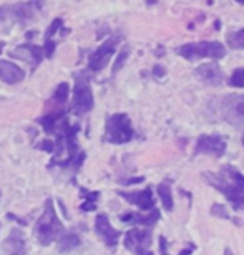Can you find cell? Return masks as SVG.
Wrapping results in <instances>:
<instances>
[{
  "label": "cell",
  "mask_w": 244,
  "mask_h": 255,
  "mask_svg": "<svg viewBox=\"0 0 244 255\" xmlns=\"http://www.w3.org/2000/svg\"><path fill=\"white\" fill-rule=\"evenodd\" d=\"M205 179L231 202L233 209H244V176L236 167L225 166L220 172H205Z\"/></svg>",
  "instance_id": "1"
},
{
  "label": "cell",
  "mask_w": 244,
  "mask_h": 255,
  "mask_svg": "<svg viewBox=\"0 0 244 255\" xmlns=\"http://www.w3.org/2000/svg\"><path fill=\"white\" fill-rule=\"evenodd\" d=\"M65 232L63 224L60 222V219L57 217L55 212L53 201L47 199L45 202V211L40 216V219L35 224V237L42 246H50L52 242L58 241L62 237V234Z\"/></svg>",
  "instance_id": "2"
},
{
  "label": "cell",
  "mask_w": 244,
  "mask_h": 255,
  "mask_svg": "<svg viewBox=\"0 0 244 255\" xmlns=\"http://www.w3.org/2000/svg\"><path fill=\"white\" fill-rule=\"evenodd\" d=\"M90 71V70H88ZM88 71L81 70L77 71L75 76V88H73V101L72 110L75 115H86L88 111L93 110V91H91L90 85V75Z\"/></svg>",
  "instance_id": "3"
},
{
  "label": "cell",
  "mask_w": 244,
  "mask_h": 255,
  "mask_svg": "<svg viewBox=\"0 0 244 255\" xmlns=\"http://www.w3.org/2000/svg\"><path fill=\"white\" fill-rule=\"evenodd\" d=\"M176 53L180 57L196 62L201 58H211L220 60L226 55V48L220 42H196V43H186L183 47L176 48Z\"/></svg>",
  "instance_id": "4"
},
{
  "label": "cell",
  "mask_w": 244,
  "mask_h": 255,
  "mask_svg": "<svg viewBox=\"0 0 244 255\" xmlns=\"http://www.w3.org/2000/svg\"><path fill=\"white\" fill-rule=\"evenodd\" d=\"M135 131L131 128V121L128 115L125 113H116L111 115L108 121H106V129H105V141L113 142V144H125L133 139Z\"/></svg>",
  "instance_id": "5"
},
{
  "label": "cell",
  "mask_w": 244,
  "mask_h": 255,
  "mask_svg": "<svg viewBox=\"0 0 244 255\" xmlns=\"http://www.w3.org/2000/svg\"><path fill=\"white\" fill-rule=\"evenodd\" d=\"M120 42H121V37H111L106 40V42H103V45H100V47L90 55L88 70L93 71V73L103 70L105 66L108 65L110 58L113 57V53L116 52V45Z\"/></svg>",
  "instance_id": "6"
},
{
  "label": "cell",
  "mask_w": 244,
  "mask_h": 255,
  "mask_svg": "<svg viewBox=\"0 0 244 255\" xmlns=\"http://www.w3.org/2000/svg\"><path fill=\"white\" fill-rule=\"evenodd\" d=\"M221 115L233 126L244 125V95H230L221 103Z\"/></svg>",
  "instance_id": "7"
},
{
  "label": "cell",
  "mask_w": 244,
  "mask_h": 255,
  "mask_svg": "<svg viewBox=\"0 0 244 255\" xmlns=\"http://www.w3.org/2000/svg\"><path fill=\"white\" fill-rule=\"evenodd\" d=\"M123 244L130 252H133L136 255H153L150 252L151 234L150 231H145V229L135 227V229H131V231H128L125 234Z\"/></svg>",
  "instance_id": "8"
},
{
  "label": "cell",
  "mask_w": 244,
  "mask_h": 255,
  "mask_svg": "<svg viewBox=\"0 0 244 255\" xmlns=\"http://www.w3.org/2000/svg\"><path fill=\"white\" fill-rule=\"evenodd\" d=\"M226 152V142L221 136H215V134H203L198 137L196 146L193 154H211L220 157Z\"/></svg>",
  "instance_id": "9"
},
{
  "label": "cell",
  "mask_w": 244,
  "mask_h": 255,
  "mask_svg": "<svg viewBox=\"0 0 244 255\" xmlns=\"http://www.w3.org/2000/svg\"><path fill=\"white\" fill-rule=\"evenodd\" d=\"M42 8V0H30L25 3H15L12 7H3L2 15L5 17H12L20 23H25L28 20L33 18V15L37 10Z\"/></svg>",
  "instance_id": "10"
},
{
  "label": "cell",
  "mask_w": 244,
  "mask_h": 255,
  "mask_svg": "<svg viewBox=\"0 0 244 255\" xmlns=\"http://www.w3.org/2000/svg\"><path fill=\"white\" fill-rule=\"evenodd\" d=\"M10 57L28 62L30 70L35 71L40 66V63H42V58L45 57V50L43 47H38V45L25 43V45H18V47L10 53Z\"/></svg>",
  "instance_id": "11"
},
{
  "label": "cell",
  "mask_w": 244,
  "mask_h": 255,
  "mask_svg": "<svg viewBox=\"0 0 244 255\" xmlns=\"http://www.w3.org/2000/svg\"><path fill=\"white\" fill-rule=\"evenodd\" d=\"M95 232L98 234V237L106 244V247H116V244L120 241L121 234L113 229V226L108 221V216L106 214H98L95 221Z\"/></svg>",
  "instance_id": "12"
},
{
  "label": "cell",
  "mask_w": 244,
  "mask_h": 255,
  "mask_svg": "<svg viewBox=\"0 0 244 255\" xmlns=\"http://www.w3.org/2000/svg\"><path fill=\"white\" fill-rule=\"evenodd\" d=\"M116 194H118L120 197H123L125 201H128L130 204L138 206L141 211H153L155 209V197H153V191H151V187H146V189L136 191V192L118 191Z\"/></svg>",
  "instance_id": "13"
},
{
  "label": "cell",
  "mask_w": 244,
  "mask_h": 255,
  "mask_svg": "<svg viewBox=\"0 0 244 255\" xmlns=\"http://www.w3.org/2000/svg\"><path fill=\"white\" fill-rule=\"evenodd\" d=\"M195 73H196L198 78L203 80L208 85L220 86L223 83V70L216 62L215 63H205L201 66H198Z\"/></svg>",
  "instance_id": "14"
},
{
  "label": "cell",
  "mask_w": 244,
  "mask_h": 255,
  "mask_svg": "<svg viewBox=\"0 0 244 255\" xmlns=\"http://www.w3.org/2000/svg\"><path fill=\"white\" fill-rule=\"evenodd\" d=\"M5 255H25L27 254V242L23 239V234L18 229H13L10 236L3 241Z\"/></svg>",
  "instance_id": "15"
},
{
  "label": "cell",
  "mask_w": 244,
  "mask_h": 255,
  "mask_svg": "<svg viewBox=\"0 0 244 255\" xmlns=\"http://www.w3.org/2000/svg\"><path fill=\"white\" fill-rule=\"evenodd\" d=\"M25 78L23 70L7 60H0V80L7 85H17Z\"/></svg>",
  "instance_id": "16"
},
{
  "label": "cell",
  "mask_w": 244,
  "mask_h": 255,
  "mask_svg": "<svg viewBox=\"0 0 244 255\" xmlns=\"http://www.w3.org/2000/svg\"><path fill=\"white\" fill-rule=\"evenodd\" d=\"M160 219V211L158 209H153L150 211L146 216L143 214H136V212H126V214H121L120 216V221L125 222V224H140V226H146V227H151L158 222Z\"/></svg>",
  "instance_id": "17"
},
{
  "label": "cell",
  "mask_w": 244,
  "mask_h": 255,
  "mask_svg": "<svg viewBox=\"0 0 244 255\" xmlns=\"http://www.w3.org/2000/svg\"><path fill=\"white\" fill-rule=\"evenodd\" d=\"M68 93H70V86L68 83H60L57 86V90L53 91L52 98L48 100L50 111H67V101H68Z\"/></svg>",
  "instance_id": "18"
},
{
  "label": "cell",
  "mask_w": 244,
  "mask_h": 255,
  "mask_svg": "<svg viewBox=\"0 0 244 255\" xmlns=\"http://www.w3.org/2000/svg\"><path fill=\"white\" fill-rule=\"evenodd\" d=\"M80 244H81L80 237L75 232L62 234V237L58 239V252H62V254L72 252L75 249L80 247Z\"/></svg>",
  "instance_id": "19"
},
{
  "label": "cell",
  "mask_w": 244,
  "mask_h": 255,
  "mask_svg": "<svg viewBox=\"0 0 244 255\" xmlns=\"http://www.w3.org/2000/svg\"><path fill=\"white\" fill-rule=\"evenodd\" d=\"M158 194L161 199V204L165 207V211L171 212L173 211V192H171V184L170 182H161L158 186Z\"/></svg>",
  "instance_id": "20"
},
{
  "label": "cell",
  "mask_w": 244,
  "mask_h": 255,
  "mask_svg": "<svg viewBox=\"0 0 244 255\" xmlns=\"http://www.w3.org/2000/svg\"><path fill=\"white\" fill-rule=\"evenodd\" d=\"M80 192H81V197L85 199V202L80 206L81 211H83V212L95 211V209H96V201H98V197H100V192H96V191L95 192H90V191L83 189V187L80 189Z\"/></svg>",
  "instance_id": "21"
},
{
  "label": "cell",
  "mask_w": 244,
  "mask_h": 255,
  "mask_svg": "<svg viewBox=\"0 0 244 255\" xmlns=\"http://www.w3.org/2000/svg\"><path fill=\"white\" fill-rule=\"evenodd\" d=\"M226 42H228V45H230V48H233V50L244 48V28L228 33Z\"/></svg>",
  "instance_id": "22"
},
{
  "label": "cell",
  "mask_w": 244,
  "mask_h": 255,
  "mask_svg": "<svg viewBox=\"0 0 244 255\" xmlns=\"http://www.w3.org/2000/svg\"><path fill=\"white\" fill-rule=\"evenodd\" d=\"M230 85L235 88H244V68H238L230 76Z\"/></svg>",
  "instance_id": "23"
},
{
  "label": "cell",
  "mask_w": 244,
  "mask_h": 255,
  "mask_svg": "<svg viewBox=\"0 0 244 255\" xmlns=\"http://www.w3.org/2000/svg\"><path fill=\"white\" fill-rule=\"evenodd\" d=\"M62 27H63V20L62 18H55L53 22L50 23V27L47 28V32H45V42H47V40H53L55 33L60 32Z\"/></svg>",
  "instance_id": "24"
},
{
  "label": "cell",
  "mask_w": 244,
  "mask_h": 255,
  "mask_svg": "<svg viewBox=\"0 0 244 255\" xmlns=\"http://www.w3.org/2000/svg\"><path fill=\"white\" fill-rule=\"evenodd\" d=\"M128 55H130V50L128 48H125V50H121L120 55H118V58H116V62L113 65V75H116V71H118L121 66L125 65L126 62V58H128Z\"/></svg>",
  "instance_id": "25"
},
{
  "label": "cell",
  "mask_w": 244,
  "mask_h": 255,
  "mask_svg": "<svg viewBox=\"0 0 244 255\" xmlns=\"http://www.w3.org/2000/svg\"><path fill=\"white\" fill-rule=\"evenodd\" d=\"M35 147L37 149H43V151H47L50 152V154H55V149H57V144H55V141H48V139H45L42 142H38V144H35Z\"/></svg>",
  "instance_id": "26"
},
{
  "label": "cell",
  "mask_w": 244,
  "mask_h": 255,
  "mask_svg": "<svg viewBox=\"0 0 244 255\" xmlns=\"http://www.w3.org/2000/svg\"><path fill=\"white\" fill-rule=\"evenodd\" d=\"M211 214L216 217H223V219H230V214L226 212V207L220 206V204H215V206L211 207Z\"/></svg>",
  "instance_id": "27"
},
{
  "label": "cell",
  "mask_w": 244,
  "mask_h": 255,
  "mask_svg": "<svg viewBox=\"0 0 244 255\" xmlns=\"http://www.w3.org/2000/svg\"><path fill=\"white\" fill-rule=\"evenodd\" d=\"M160 252L161 255H170V252H168V242L165 237H160Z\"/></svg>",
  "instance_id": "28"
},
{
  "label": "cell",
  "mask_w": 244,
  "mask_h": 255,
  "mask_svg": "<svg viewBox=\"0 0 244 255\" xmlns=\"http://www.w3.org/2000/svg\"><path fill=\"white\" fill-rule=\"evenodd\" d=\"M166 73V70L163 68L161 65H155V68H153V75L156 76V78H161V76H165Z\"/></svg>",
  "instance_id": "29"
},
{
  "label": "cell",
  "mask_w": 244,
  "mask_h": 255,
  "mask_svg": "<svg viewBox=\"0 0 244 255\" xmlns=\"http://www.w3.org/2000/svg\"><path fill=\"white\" fill-rule=\"evenodd\" d=\"M191 252H193V249H185V251H183L180 255H190Z\"/></svg>",
  "instance_id": "30"
},
{
  "label": "cell",
  "mask_w": 244,
  "mask_h": 255,
  "mask_svg": "<svg viewBox=\"0 0 244 255\" xmlns=\"http://www.w3.org/2000/svg\"><path fill=\"white\" fill-rule=\"evenodd\" d=\"M146 3H148V5H153V3H156V0H146Z\"/></svg>",
  "instance_id": "31"
},
{
  "label": "cell",
  "mask_w": 244,
  "mask_h": 255,
  "mask_svg": "<svg viewBox=\"0 0 244 255\" xmlns=\"http://www.w3.org/2000/svg\"><path fill=\"white\" fill-rule=\"evenodd\" d=\"M225 255H233V252H231V251H226V252H225Z\"/></svg>",
  "instance_id": "32"
},
{
  "label": "cell",
  "mask_w": 244,
  "mask_h": 255,
  "mask_svg": "<svg viewBox=\"0 0 244 255\" xmlns=\"http://www.w3.org/2000/svg\"><path fill=\"white\" fill-rule=\"evenodd\" d=\"M2 47H3V43H0V53H2Z\"/></svg>",
  "instance_id": "33"
},
{
  "label": "cell",
  "mask_w": 244,
  "mask_h": 255,
  "mask_svg": "<svg viewBox=\"0 0 244 255\" xmlns=\"http://www.w3.org/2000/svg\"><path fill=\"white\" fill-rule=\"evenodd\" d=\"M236 2H240V3H243V5H244V0H236Z\"/></svg>",
  "instance_id": "34"
},
{
  "label": "cell",
  "mask_w": 244,
  "mask_h": 255,
  "mask_svg": "<svg viewBox=\"0 0 244 255\" xmlns=\"http://www.w3.org/2000/svg\"><path fill=\"white\" fill-rule=\"evenodd\" d=\"M243 146H244V132H243Z\"/></svg>",
  "instance_id": "35"
},
{
  "label": "cell",
  "mask_w": 244,
  "mask_h": 255,
  "mask_svg": "<svg viewBox=\"0 0 244 255\" xmlns=\"http://www.w3.org/2000/svg\"><path fill=\"white\" fill-rule=\"evenodd\" d=\"M0 197H2V192H0Z\"/></svg>",
  "instance_id": "36"
}]
</instances>
